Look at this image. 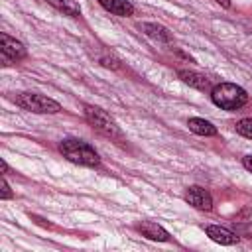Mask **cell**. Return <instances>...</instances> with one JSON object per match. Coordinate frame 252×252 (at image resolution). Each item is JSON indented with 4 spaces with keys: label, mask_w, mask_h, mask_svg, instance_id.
Returning a JSON list of instances; mask_svg holds the SVG:
<instances>
[{
    "label": "cell",
    "mask_w": 252,
    "mask_h": 252,
    "mask_svg": "<svg viewBox=\"0 0 252 252\" xmlns=\"http://www.w3.org/2000/svg\"><path fill=\"white\" fill-rule=\"evenodd\" d=\"M59 152L63 154V158H67L69 161L77 163V165H85V167H94L100 163V156L98 152L85 140L79 138H65L59 142Z\"/></svg>",
    "instance_id": "cell-1"
},
{
    "label": "cell",
    "mask_w": 252,
    "mask_h": 252,
    "mask_svg": "<svg viewBox=\"0 0 252 252\" xmlns=\"http://www.w3.org/2000/svg\"><path fill=\"white\" fill-rule=\"evenodd\" d=\"M211 100L222 110H238L248 102V93L236 83H219L211 89Z\"/></svg>",
    "instance_id": "cell-2"
},
{
    "label": "cell",
    "mask_w": 252,
    "mask_h": 252,
    "mask_svg": "<svg viewBox=\"0 0 252 252\" xmlns=\"http://www.w3.org/2000/svg\"><path fill=\"white\" fill-rule=\"evenodd\" d=\"M85 118H87V122H89L98 134H102L104 138H108V140H118V142L124 140L122 130H120V126L116 124V120H114L106 110H102L100 106L87 104V106H85Z\"/></svg>",
    "instance_id": "cell-3"
},
{
    "label": "cell",
    "mask_w": 252,
    "mask_h": 252,
    "mask_svg": "<svg viewBox=\"0 0 252 252\" xmlns=\"http://www.w3.org/2000/svg\"><path fill=\"white\" fill-rule=\"evenodd\" d=\"M14 102L24 110L37 112V114H57L61 110V104L57 100L39 93H18L14 96Z\"/></svg>",
    "instance_id": "cell-4"
},
{
    "label": "cell",
    "mask_w": 252,
    "mask_h": 252,
    "mask_svg": "<svg viewBox=\"0 0 252 252\" xmlns=\"http://www.w3.org/2000/svg\"><path fill=\"white\" fill-rule=\"evenodd\" d=\"M0 53H2V65L8 67V65H14L16 61L26 59L28 49L22 41H18L16 37L2 32L0 33Z\"/></svg>",
    "instance_id": "cell-5"
},
{
    "label": "cell",
    "mask_w": 252,
    "mask_h": 252,
    "mask_svg": "<svg viewBox=\"0 0 252 252\" xmlns=\"http://www.w3.org/2000/svg\"><path fill=\"white\" fill-rule=\"evenodd\" d=\"M183 199H185L191 207H195V209H199V211H211V209H213V197H211V193H209L207 189L199 187V185L187 187Z\"/></svg>",
    "instance_id": "cell-6"
},
{
    "label": "cell",
    "mask_w": 252,
    "mask_h": 252,
    "mask_svg": "<svg viewBox=\"0 0 252 252\" xmlns=\"http://www.w3.org/2000/svg\"><path fill=\"white\" fill-rule=\"evenodd\" d=\"M205 230H207V236H209L211 240H215L217 244L232 246V244L238 242L236 232H232L230 228H224V226H219V224H207Z\"/></svg>",
    "instance_id": "cell-7"
},
{
    "label": "cell",
    "mask_w": 252,
    "mask_h": 252,
    "mask_svg": "<svg viewBox=\"0 0 252 252\" xmlns=\"http://www.w3.org/2000/svg\"><path fill=\"white\" fill-rule=\"evenodd\" d=\"M177 77H179L185 85H189V87H193V89H197V91H211V89H213L211 79L205 77V75H201V73H197V71L179 69V71H177Z\"/></svg>",
    "instance_id": "cell-8"
},
{
    "label": "cell",
    "mask_w": 252,
    "mask_h": 252,
    "mask_svg": "<svg viewBox=\"0 0 252 252\" xmlns=\"http://www.w3.org/2000/svg\"><path fill=\"white\" fill-rule=\"evenodd\" d=\"M136 228H138V232H142V236H146V238H150V240H158V242H169V240H171L169 232H167L163 226H159L158 222L142 220Z\"/></svg>",
    "instance_id": "cell-9"
},
{
    "label": "cell",
    "mask_w": 252,
    "mask_h": 252,
    "mask_svg": "<svg viewBox=\"0 0 252 252\" xmlns=\"http://www.w3.org/2000/svg\"><path fill=\"white\" fill-rule=\"evenodd\" d=\"M138 28H140L142 33H146L148 37H154V39H158V41H171V39H173L171 32H169L165 26H161V24L142 22V24H138Z\"/></svg>",
    "instance_id": "cell-10"
},
{
    "label": "cell",
    "mask_w": 252,
    "mask_h": 252,
    "mask_svg": "<svg viewBox=\"0 0 252 252\" xmlns=\"http://www.w3.org/2000/svg\"><path fill=\"white\" fill-rule=\"evenodd\" d=\"M106 12L114 14V16H132L134 14V4L130 0H96Z\"/></svg>",
    "instance_id": "cell-11"
},
{
    "label": "cell",
    "mask_w": 252,
    "mask_h": 252,
    "mask_svg": "<svg viewBox=\"0 0 252 252\" xmlns=\"http://www.w3.org/2000/svg\"><path fill=\"white\" fill-rule=\"evenodd\" d=\"M187 126H189V130H191L193 134H197V136H217V134H219L217 126H215L213 122L205 120V118L193 116V118L187 120Z\"/></svg>",
    "instance_id": "cell-12"
},
{
    "label": "cell",
    "mask_w": 252,
    "mask_h": 252,
    "mask_svg": "<svg viewBox=\"0 0 252 252\" xmlns=\"http://www.w3.org/2000/svg\"><path fill=\"white\" fill-rule=\"evenodd\" d=\"M53 8H57L59 12H63L65 16H71V18H79L81 16V6L77 0H47Z\"/></svg>",
    "instance_id": "cell-13"
},
{
    "label": "cell",
    "mask_w": 252,
    "mask_h": 252,
    "mask_svg": "<svg viewBox=\"0 0 252 252\" xmlns=\"http://www.w3.org/2000/svg\"><path fill=\"white\" fill-rule=\"evenodd\" d=\"M236 132L248 140H252V118H240L236 124H234Z\"/></svg>",
    "instance_id": "cell-14"
},
{
    "label": "cell",
    "mask_w": 252,
    "mask_h": 252,
    "mask_svg": "<svg viewBox=\"0 0 252 252\" xmlns=\"http://www.w3.org/2000/svg\"><path fill=\"white\" fill-rule=\"evenodd\" d=\"M98 63L106 69H118L120 67V61L112 55V53H104V55H98Z\"/></svg>",
    "instance_id": "cell-15"
},
{
    "label": "cell",
    "mask_w": 252,
    "mask_h": 252,
    "mask_svg": "<svg viewBox=\"0 0 252 252\" xmlns=\"http://www.w3.org/2000/svg\"><path fill=\"white\" fill-rule=\"evenodd\" d=\"M12 197H14V193H12V189H10V185H8L6 177H4L2 179V189H0V199L6 201V199H12Z\"/></svg>",
    "instance_id": "cell-16"
},
{
    "label": "cell",
    "mask_w": 252,
    "mask_h": 252,
    "mask_svg": "<svg viewBox=\"0 0 252 252\" xmlns=\"http://www.w3.org/2000/svg\"><path fill=\"white\" fill-rule=\"evenodd\" d=\"M236 230H238L242 236L252 238V226H250V224H238V226H236Z\"/></svg>",
    "instance_id": "cell-17"
},
{
    "label": "cell",
    "mask_w": 252,
    "mask_h": 252,
    "mask_svg": "<svg viewBox=\"0 0 252 252\" xmlns=\"http://www.w3.org/2000/svg\"><path fill=\"white\" fill-rule=\"evenodd\" d=\"M242 165H244V169H248L252 173V156H244L242 158Z\"/></svg>",
    "instance_id": "cell-18"
},
{
    "label": "cell",
    "mask_w": 252,
    "mask_h": 252,
    "mask_svg": "<svg viewBox=\"0 0 252 252\" xmlns=\"http://www.w3.org/2000/svg\"><path fill=\"white\" fill-rule=\"evenodd\" d=\"M217 4H220L222 8H230V0H215Z\"/></svg>",
    "instance_id": "cell-19"
}]
</instances>
